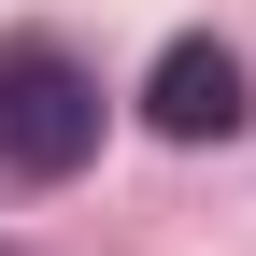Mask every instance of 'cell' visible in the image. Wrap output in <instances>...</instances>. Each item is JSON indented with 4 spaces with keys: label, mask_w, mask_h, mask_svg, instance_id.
Returning <instances> with one entry per match:
<instances>
[{
    "label": "cell",
    "mask_w": 256,
    "mask_h": 256,
    "mask_svg": "<svg viewBox=\"0 0 256 256\" xmlns=\"http://www.w3.org/2000/svg\"><path fill=\"white\" fill-rule=\"evenodd\" d=\"M0 256H14V242H0Z\"/></svg>",
    "instance_id": "3"
},
{
    "label": "cell",
    "mask_w": 256,
    "mask_h": 256,
    "mask_svg": "<svg viewBox=\"0 0 256 256\" xmlns=\"http://www.w3.org/2000/svg\"><path fill=\"white\" fill-rule=\"evenodd\" d=\"M100 156V72L43 28L0 43V185H72Z\"/></svg>",
    "instance_id": "1"
},
{
    "label": "cell",
    "mask_w": 256,
    "mask_h": 256,
    "mask_svg": "<svg viewBox=\"0 0 256 256\" xmlns=\"http://www.w3.org/2000/svg\"><path fill=\"white\" fill-rule=\"evenodd\" d=\"M142 128H156V142H228V128H242V57L214 43V28L156 43V72H142Z\"/></svg>",
    "instance_id": "2"
}]
</instances>
